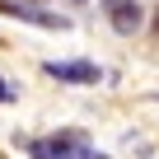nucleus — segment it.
<instances>
[{
    "mask_svg": "<svg viewBox=\"0 0 159 159\" xmlns=\"http://www.w3.org/2000/svg\"><path fill=\"white\" fill-rule=\"evenodd\" d=\"M28 154H33V159H103L84 131H56V136H38V140H28Z\"/></svg>",
    "mask_w": 159,
    "mask_h": 159,
    "instance_id": "1",
    "label": "nucleus"
},
{
    "mask_svg": "<svg viewBox=\"0 0 159 159\" xmlns=\"http://www.w3.org/2000/svg\"><path fill=\"white\" fill-rule=\"evenodd\" d=\"M0 14L24 19V24H38V28H52V33H66V28H70V19H61V14L33 5V0H0Z\"/></svg>",
    "mask_w": 159,
    "mask_h": 159,
    "instance_id": "2",
    "label": "nucleus"
},
{
    "mask_svg": "<svg viewBox=\"0 0 159 159\" xmlns=\"http://www.w3.org/2000/svg\"><path fill=\"white\" fill-rule=\"evenodd\" d=\"M98 5H103L112 33L136 38V28H145V5H140V0H98Z\"/></svg>",
    "mask_w": 159,
    "mask_h": 159,
    "instance_id": "3",
    "label": "nucleus"
},
{
    "mask_svg": "<svg viewBox=\"0 0 159 159\" xmlns=\"http://www.w3.org/2000/svg\"><path fill=\"white\" fill-rule=\"evenodd\" d=\"M42 75L61 80V84H98L103 70L94 61H42Z\"/></svg>",
    "mask_w": 159,
    "mask_h": 159,
    "instance_id": "4",
    "label": "nucleus"
},
{
    "mask_svg": "<svg viewBox=\"0 0 159 159\" xmlns=\"http://www.w3.org/2000/svg\"><path fill=\"white\" fill-rule=\"evenodd\" d=\"M14 98H19V94L10 89V80H5V75H0V103H14Z\"/></svg>",
    "mask_w": 159,
    "mask_h": 159,
    "instance_id": "5",
    "label": "nucleus"
},
{
    "mask_svg": "<svg viewBox=\"0 0 159 159\" xmlns=\"http://www.w3.org/2000/svg\"><path fill=\"white\" fill-rule=\"evenodd\" d=\"M150 33L159 38V5H154V14H150Z\"/></svg>",
    "mask_w": 159,
    "mask_h": 159,
    "instance_id": "6",
    "label": "nucleus"
},
{
    "mask_svg": "<svg viewBox=\"0 0 159 159\" xmlns=\"http://www.w3.org/2000/svg\"><path fill=\"white\" fill-rule=\"evenodd\" d=\"M33 5H42V0H33Z\"/></svg>",
    "mask_w": 159,
    "mask_h": 159,
    "instance_id": "7",
    "label": "nucleus"
},
{
    "mask_svg": "<svg viewBox=\"0 0 159 159\" xmlns=\"http://www.w3.org/2000/svg\"><path fill=\"white\" fill-rule=\"evenodd\" d=\"M154 103H159V94H154Z\"/></svg>",
    "mask_w": 159,
    "mask_h": 159,
    "instance_id": "8",
    "label": "nucleus"
}]
</instances>
